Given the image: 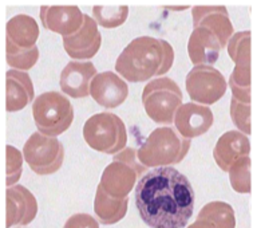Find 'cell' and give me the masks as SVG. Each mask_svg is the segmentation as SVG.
I'll return each instance as SVG.
<instances>
[{"mask_svg":"<svg viewBox=\"0 0 257 228\" xmlns=\"http://www.w3.org/2000/svg\"><path fill=\"white\" fill-rule=\"evenodd\" d=\"M96 74V67L90 60H70L60 72V90L74 100L86 98Z\"/></svg>","mask_w":257,"mask_h":228,"instance_id":"5bb4252c","label":"cell"},{"mask_svg":"<svg viewBox=\"0 0 257 228\" xmlns=\"http://www.w3.org/2000/svg\"><path fill=\"white\" fill-rule=\"evenodd\" d=\"M112 160L115 161H120V163H123V164L130 165L137 173H138V176H144L148 173V169L146 168L140 160H138V153L134 148H124L123 150H120L119 153H116L114 155V159Z\"/></svg>","mask_w":257,"mask_h":228,"instance_id":"f1b7e54d","label":"cell"},{"mask_svg":"<svg viewBox=\"0 0 257 228\" xmlns=\"http://www.w3.org/2000/svg\"><path fill=\"white\" fill-rule=\"evenodd\" d=\"M83 138L91 149L104 155H116L126 148L127 130L119 117L111 112L96 113L83 125Z\"/></svg>","mask_w":257,"mask_h":228,"instance_id":"8992f818","label":"cell"},{"mask_svg":"<svg viewBox=\"0 0 257 228\" xmlns=\"http://www.w3.org/2000/svg\"><path fill=\"white\" fill-rule=\"evenodd\" d=\"M229 181L237 193H250V157L245 156L229 169Z\"/></svg>","mask_w":257,"mask_h":228,"instance_id":"484cf974","label":"cell"},{"mask_svg":"<svg viewBox=\"0 0 257 228\" xmlns=\"http://www.w3.org/2000/svg\"><path fill=\"white\" fill-rule=\"evenodd\" d=\"M23 156L32 172L39 176H48L62 168L64 146L56 137H48L35 132L26 141Z\"/></svg>","mask_w":257,"mask_h":228,"instance_id":"52a82bcc","label":"cell"},{"mask_svg":"<svg viewBox=\"0 0 257 228\" xmlns=\"http://www.w3.org/2000/svg\"><path fill=\"white\" fill-rule=\"evenodd\" d=\"M190 141L181 136L176 128L161 126L154 129L137 150L138 160L146 168L153 169L180 164L188 155Z\"/></svg>","mask_w":257,"mask_h":228,"instance_id":"3957f363","label":"cell"},{"mask_svg":"<svg viewBox=\"0 0 257 228\" xmlns=\"http://www.w3.org/2000/svg\"><path fill=\"white\" fill-rule=\"evenodd\" d=\"M102 44V35L94 18L84 14V23L79 31L63 38L64 51L72 60H88L96 55Z\"/></svg>","mask_w":257,"mask_h":228,"instance_id":"7c38bea8","label":"cell"},{"mask_svg":"<svg viewBox=\"0 0 257 228\" xmlns=\"http://www.w3.org/2000/svg\"><path fill=\"white\" fill-rule=\"evenodd\" d=\"M6 42L18 50H30L36 46L39 38V26L36 20L26 14L12 16L6 26Z\"/></svg>","mask_w":257,"mask_h":228,"instance_id":"ffe728a7","label":"cell"},{"mask_svg":"<svg viewBox=\"0 0 257 228\" xmlns=\"http://www.w3.org/2000/svg\"><path fill=\"white\" fill-rule=\"evenodd\" d=\"M7 216L6 228L28 225L38 213V201L34 193L24 185H14L7 188Z\"/></svg>","mask_w":257,"mask_h":228,"instance_id":"4fadbf2b","label":"cell"},{"mask_svg":"<svg viewBox=\"0 0 257 228\" xmlns=\"http://www.w3.org/2000/svg\"><path fill=\"white\" fill-rule=\"evenodd\" d=\"M7 155V171H6V185L7 188L16 185L23 173V153L12 145L6 146Z\"/></svg>","mask_w":257,"mask_h":228,"instance_id":"4316f807","label":"cell"},{"mask_svg":"<svg viewBox=\"0 0 257 228\" xmlns=\"http://www.w3.org/2000/svg\"><path fill=\"white\" fill-rule=\"evenodd\" d=\"M250 30L236 32L228 42V54L234 67H250Z\"/></svg>","mask_w":257,"mask_h":228,"instance_id":"603a6c76","label":"cell"},{"mask_svg":"<svg viewBox=\"0 0 257 228\" xmlns=\"http://www.w3.org/2000/svg\"><path fill=\"white\" fill-rule=\"evenodd\" d=\"M39 59V48L35 46L30 50H18L11 43L6 42V60L15 70L28 71L31 70Z\"/></svg>","mask_w":257,"mask_h":228,"instance_id":"d4e9b609","label":"cell"},{"mask_svg":"<svg viewBox=\"0 0 257 228\" xmlns=\"http://www.w3.org/2000/svg\"><path fill=\"white\" fill-rule=\"evenodd\" d=\"M128 207V197L115 199L104 192L103 188L98 185L94 197V212L99 224H116L126 216Z\"/></svg>","mask_w":257,"mask_h":228,"instance_id":"7402d4cb","label":"cell"},{"mask_svg":"<svg viewBox=\"0 0 257 228\" xmlns=\"http://www.w3.org/2000/svg\"><path fill=\"white\" fill-rule=\"evenodd\" d=\"M16 228H22V227H16Z\"/></svg>","mask_w":257,"mask_h":228,"instance_id":"4dcf8cb0","label":"cell"},{"mask_svg":"<svg viewBox=\"0 0 257 228\" xmlns=\"http://www.w3.org/2000/svg\"><path fill=\"white\" fill-rule=\"evenodd\" d=\"M229 114L232 118L233 125L238 129V132L244 133L249 136L252 133V126H250V104H244L237 101L236 98L230 100V106H229Z\"/></svg>","mask_w":257,"mask_h":228,"instance_id":"83f0119b","label":"cell"},{"mask_svg":"<svg viewBox=\"0 0 257 228\" xmlns=\"http://www.w3.org/2000/svg\"><path fill=\"white\" fill-rule=\"evenodd\" d=\"M249 152L250 141L248 136L237 130H228L217 140L213 149V159L221 171L229 172L240 159L249 156Z\"/></svg>","mask_w":257,"mask_h":228,"instance_id":"2e32d148","label":"cell"},{"mask_svg":"<svg viewBox=\"0 0 257 228\" xmlns=\"http://www.w3.org/2000/svg\"><path fill=\"white\" fill-rule=\"evenodd\" d=\"M35 90L27 71L8 70L6 74V109L8 113L23 110L35 101Z\"/></svg>","mask_w":257,"mask_h":228,"instance_id":"ac0fdd59","label":"cell"},{"mask_svg":"<svg viewBox=\"0 0 257 228\" xmlns=\"http://www.w3.org/2000/svg\"><path fill=\"white\" fill-rule=\"evenodd\" d=\"M222 50L220 40L210 30L194 27L188 42L189 59L194 66H212L218 60Z\"/></svg>","mask_w":257,"mask_h":228,"instance_id":"d6986e66","label":"cell"},{"mask_svg":"<svg viewBox=\"0 0 257 228\" xmlns=\"http://www.w3.org/2000/svg\"><path fill=\"white\" fill-rule=\"evenodd\" d=\"M39 16L46 30L62 38L76 34L84 23V14L76 6H42Z\"/></svg>","mask_w":257,"mask_h":228,"instance_id":"30bf717a","label":"cell"},{"mask_svg":"<svg viewBox=\"0 0 257 228\" xmlns=\"http://www.w3.org/2000/svg\"><path fill=\"white\" fill-rule=\"evenodd\" d=\"M192 18L194 27L210 30L220 40L222 48L228 46V42L234 35L228 10L224 6H196L192 8Z\"/></svg>","mask_w":257,"mask_h":228,"instance_id":"9a60e30c","label":"cell"},{"mask_svg":"<svg viewBox=\"0 0 257 228\" xmlns=\"http://www.w3.org/2000/svg\"><path fill=\"white\" fill-rule=\"evenodd\" d=\"M32 117L38 132L44 136L58 137L71 126L74 108L63 93L46 92L34 101Z\"/></svg>","mask_w":257,"mask_h":228,"instance_id":"5b68a950","label":"cell"},{"mask_svg":"<svg viewBox=\"0 0 257 228\" xmlns=\"http://www.w3.org/2000/svg\"><path fill=\"white\" fill-rule=\"evenodd\" d=\"M128 16L127 6H94L92 18L103 28L120 27Z\"/></svg>","mask_w":257,"mask_h":228,"instance_id":"cb8c5ba5","label":"cell"},{"mask_svg":"<svg viewBox=\"0 0 257 228\" xmlns=\"http://www.w3.org/2000/svg\"><path fill=\"white\" fill-rule=\"evenodd\" d=\"M138 173L127 164L112 160L104 168L100 176L99 185L107 195L115 199L128 197V193L137 187Z\"/></svg>","mask_w":257,"mask_h":228,"instance_id":"e0dca14e","label":"cell"},{"mask_svg":"<svg viewBox=\"0 0 257 228\" xmlns=\"http://www.w3.org/2000/svg\"><path fill=\"white\" fill-rule=\"evenodd\" d=\"M214 122V116L209 106L186 102L181 106L174 117V128L188 140L200 137L209 132Z\"/></svg>","mask_w":257,"mask_h":228,"instance_id":"8fae6325","label":"cell"},{"mask_svg":"<svg viewBox=\"0 0 257 228\" xmlns=\"http://www.w3.org/2000/svg\"><path fill=\"white\" fill-rule=\"evenodd\" d=\"M136 205L150 228H184L193 215L194 189L176 168H154L137 183Z\"/></svg>","mask_w":257,"mask_h":228,"instance_id":"6da1fadb","label":"cell"},{"mask_svg":"<svg viewBox=\"0 0 257 228\" xmlns=\"http://www.w3.org/2000/svg\"><path fill=\"white\" fill-rule=\"evenodd\" d=\"M188 228H236L234 209L225 201H210L200 209Z\"/></svg>","mask_w":257,"mask_h":228,"instance_id":"44dd1931","label":"cell"},{"mask_svg":"<svg viewBox=\"0 0 257 228\" xmlns=\"http://www.w3.org/2000/svg\"><path fill=\"white\" fill-rule=\"evenodd\" d=\"M174 50L169 42L153 36H138L122 50L115 70L123 80L138 84L164 77L172 68Z\"/></svg>","mask_w":257,"mask_h":228,"instance_id":"7a4b0ae2","label":"cell"},{"mask_svg":"<svg viewBox=\"0 0 257 228\" xmlns=\"http://www.w3.org/2000/svg\"><path fill=\"white\" fill-rule=\"evenodd\" d=\"M90 96L102 108L112 110L127 100L128 86L116 72H98L90 85Z\"/></svg>","mask_w":257,"mask_h":228,"instance_id":"9c48e42d","label":"cell"},{"mask_svg":"<svg viewBox=\"0 0 257 228\" xmlns=\"http://www.w3.org/2000/svg\"><path fill=\"white\" fill-rule=\"evenodd\" d=\"M185 88L192 102L209 106L225 96L228 82L213 66H194L186 75Z\"/></svg>","mask_w":257,"mask_h":228,"instance_id":"ba28073f","label":"cell"},{"mask_svg":"<svg viewBox=\"0 0 257 228\" xmlns=\"http://www.w3.org/2000/svg\"><path fill=\"white\" fill-rule=\"evenodd\" d=\"M63 228H99V221L88 213H75L66 220Z\"/></svg>","mask_w":257,"mask_h":228,"instance_id":"f546056e","label":"cell"},{"mask_svg":"<svg viewBox=\"0 0 257 228\" xmlns=\"http://www.w3.org/2000/svg\"><path fill=\"white\" fill-rule=\"evenodd\" d=\"M180 86L169 77H160L146 84L142 92V105L148 117L158 125L174 124L177 110L182 106Z\"/></svg>","mask_w":257,"mask_h":228,"instance_id":"277c9868","label":"cell"}]
</instances>
